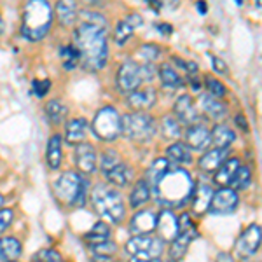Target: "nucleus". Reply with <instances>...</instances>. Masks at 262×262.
<instances>
[{
    "mask_svg": "<svg viewBox=\"0 0 262 262\" xmlns=\"http://www.w3.org/2000/svg\"><path fill=\"white\" fill-rule=\"evenodd\" d=\"M173 61L179 63L180 69L185 70V72H189V74H196V72H198L196 63H192V61H184V60H180L179 56H173Z\"/></svg>",
    "mask_w": 262,
    "mask_h": 262,
    "instance_id": "45",
    "label": "nucleus"
},
{
    "mask_svg": "<svg viewBox=\"0 0 262 262\" xmlns=\"http://www.w3.org/2000/svg\"><path fill=\"white\" fill-rule=\"evenodd\" d=\"M173 112H175V116L179 117L180 122H184V124H187V126L198 122V111H196V107H194V101L189 95H184L177 100Z\"/></svg>",
    "mask_w": 262,
    "mask_h": 262,
    "instance_id": "16",
    "label": "nucleus"
},
{
    "mask_svg": "<svg viewBox=\"0 0 262 262\" xmlns=\"http://www.w3.org/2000/svg\"><path fill=\"white\" fill-rule=\"evenodd\" d=\"M12 212L11 210H0V232H4L12 222Z\"/></svg>",
    "mask_w": 262,
    "mask_h": 262,
    "instance_id": "44",
    "label": "nucleus"
},
{
    "mask_svg": "<svg viewBox=\"0 0 262 262\" xmlns=\"http://www.w3.org/2000/svg\"><path fill=\"white\" fill-rule=\"evenodd\" d=\"M159 77H161L163 84L166 88H171V90H175V88H180L182 84H184V79L179 75V72L173 69L171 65H168V63H164L161 65V69H159Z\"/></svg>",
    "mask_w": 262,
    "mask_h": 262,
    "instance_id": "29",
    "label": "nucleus"
},
{
    "mask_svg": "<svg viewBox=\"0 0 262 262\" xmlns=\"http://www.w3.org/2000/svg\"><path fill=\"white\" fill-rule=\"evenodd\" d=\"M198 236V229L192 224L189 215H182L179 221V232L171 239V248H170V257L171 259H182L187 252L189 243Z\"/></svg>",
    "mask_w": 262,
    "mask_h": 262,
    "instance_id": "10",
    "label": "nucleus"
},
{
    "mask_svg": "<svg viewBox=\"0 0 262 262\" xmlns=\"http://www.w3.org/2000/svg\"><path fill=\"white\" fill-rule=\"evenodd\" d=\"M91 201L96 212L111 222L119 224L124 219V205H122L119 192H116L114 189L105 187V185H96L91 194Z\"/></svg>",
    "mask_w": 262,
    "mask_h": 262,
    "instance_id": "4",
    "label": "nucleus"
},
{
    "mask_svg": "<svg viewBox=\"0 0 262 262\" xmlns=\"http://www.w3.org/2000/svg\"><path fill=\"white\" fill-rule=\"evenodd\" d=\"M156 229H158L159 238L163 242H171L177 236V232H179V219L170 210H163L159 213L158 221H156Z\"/></svg>",
    "mask_w": 262,
    "mask_h": 262,
    "instance_id": "14",
    "label": "nucleus"
},
{
    "mask_svg": "<svg viewBox=\"0 0 262 262\" xmlns=\"http://www.w3.org/2000/svg\"><path fill=\"white\" fill-rule=\"evenodd\" d=\"M236 206H238V194H236L234 189L224 187L221 191L213 192L208 210L215 215H226L234 212Z\"/></svg>",
    "mask_w": 262,
    "mask_h": 262,
    "instance_id": "11",
    "label": "nucleus"
},
{
    "mask_svg": "<svg viewBox=\"0 0 262 262\" xmlns=\"http://www.w3.org/2000/svg\"><path fill=\"white\" fill-rule=\"evenodd\" d=\"M185 145L191 147V149H196V150H203V149H206V147H210L208 128L200 124V122L189 124L187 131H185Z\"/></svg>",
    "mask_w": 262,
    "mask_h": 262,
    "instance_id": "13",
    "label": "nucleus"
},
{
    "mask_svg": "<svg viewBox=\"0 0 262 262\" xmlns=\"http://www.w3.org/2000/svg\"><path fill=\"white\" fill-rule=\"evenodd\" d=\"M0 260H4V257H2V250H0Z\"/></svg>",
    "mask_w": 262,
    "mask_h": 262,
    "instance_id": "54",
    "label": "nucleus"
},
{
    "mask_svg": "<svg viewBox=\"0 0 262 262\" xmlns=\"http://www.w3.org/2000/svg\"><path fill=\"white\" fill-rule=\"evenodd\" d=\"M48 164H49V168H53V170L60 168V164H61V137H60V133H54L53 137L49 138Z\"/></svg>",
    "mask_w": 262,
    "mask_h": 262,
    "instance_id": "27",
    "label": "nucleus"
},
{
    "mask_svg": "<svg viewBox=\"0 0 262 262\" xmlns=\"http://www.w3.org/2000/svg\"><path fill=\"white\" fill-rule=\"evenodd\" d=\"M156 221H158V217H156L154 212L143 210V212H138L131 219L129 229L135 234H149V232L156 231Z\"/></svg>",
    "mask_w": 262,
    "mask_h": 262,
    "instance_id": "17",
    "label": "nucleus"
},
{
    "mask_svg": "<svg viewBox=\"0 0 262 262\" xmlns=\"http://www.w3.org/2000/svg\"><path fill=\"white\" fill-rule=\"evenodd\" d=\"M236 2H238V4H242V2H243V0H236Z\"/></svg>",
    "mask_w": 262,
    "mask_h": 262,
    "instance_id": "56",
    "label": "nucleus"
},
{
    "mask_svg": "<svg viewBox=\"0 0 262 262\" xmlns=\"http://www.w3.org/2000/svg\"><path fill=\"white\" fill-rule=\"evenodd\" d=\"M105 175H107V180L112 182V184L116 185H128L131 179H133V171H131L129 166H126L124 163H117L116 166L111 168L108 171H105Z\"/></svg>",
    "mask_w": 262,
    "mask_h": 262,
    "instance_id": "25",
    "label": "nucleus"
},
{
    "mask_svg": "<svg viewBox=\"0 0 262 262\" xmlns=\"http://www.w3.org/2000/svg\"><path fill=\"white\" fill-rule=\"evenodd\" d=\"M67 112H69V111H67V107L61 103L60 100H51L48 103V107H46V114H48V117L54 122V124L65 121Z\"/></svg>",
    "mask_w": 262,
    "mask_h": 262,
    "instance_id": "34",
    "label": "nucleus"
},
{
    "mask_svg": "<svg viewBox=\"0 0 262 262\" xmlns=\"http://www.w3.org/2000/svg\"><path fill=\"white\" fill-rule=\"evenodd\" d=\"M257 7H260V0H257Z\"/></svg>",
    "mask_w": 262,
    "mask_h": 262,
    "instance_id": "55",
    "label": "nucleus"
},
{
    "mask_svg": "<svg viewBox=\"0 0 262 262\" xmlns=\"http://www.w3.org/2000/svg\"><path fill=\"white\" fill-rule=\"evenodd\" d=\"M2 206H4V198L0 196V208H2Z\"/></svg>",
    "mask_w": 262,
    "mask_h": 262,
    "instance_id": "52",
    "label": "nucleus"
},
{
    "mask_svg": "<svg viewBox=\"0 0 262 262\" xmlns=\"http://www.w3.org/2000/svg\"><path fill=\"white\" fill-rule=\"evenodd\" d=\"M49 86H51V82L48 81V79H44V81H39V79H35V81L32 82V88H33V93H35L37 96H44L46 93H48L49 90Z\"/></svg>",
    "mask_w": 262,
    "mask_h": 262,
    "instance_id": "42",
    "label": "nucleus"
},
{
    "mask_svg": "<svg viewBox=\"0 0 262 262\" xmlns=\"http://www.w3.org/2000/svg\"><path fill=\"white\" fill-rule=\"evenodd\" d=\"M158 30L163 32L164 35H170V33L173 32V28L170 27V25H158Z\"/></svg>",
    "mask_w": 262,
    "mask_h": 262,
    "instance_id": "49",
    "label": "nucleus"
},
{
    "mask_svg": "<svg viewBox=\"0 0 262 262\" xmlns=\"http://www.w3.org/2000/svg\"><path fill=\"white\" fill-rule=\"evenodd\" d=\"M77 14H79V9H77V2H75V0H58L56 16L61 25H65V27L74 25V21L77 19Z\"/></svg>",
    "mask_w": 262,
    "mask_h": 262,
    "instance_id": "20",
    "label": "nucleus"
},
{
    "mask_svg": "<svg viewBox=\"0 0 262 262\" xmlns=\"http://www.w3.org/2000/svg\"><path fill=\"white\" fill-rule=\"evenodd\" d=\"M239 159L232 158V159H226L221 166L217 168V177H215V182H217L219 185H229V182L232 179V175H234V171L239 168Z\"/></svg>",
    "mask_w": 262,
    "mask_h": 262,
    "instance_id": "26",
    "label": "nucleus"
},
{
    "mask_svg": "<svg viewBox=\"0 0 262 262\" xmlns=\"http://www.w3.org/2000/svg\"><path fill=\"white\" fill-rule=\"evenodd\" d=\"M150 198V187L147 184V180H140L137 185H135L133 192H131V198H129V203L133 208H138L142 206L143 203H147Z\"/></svg>",
    "mask_w": 262,
    "mask_h": 262,
    "instance_id": "30",
    "label": "nucleus"
},
{
    "mask_svg": "<svg viewBox=\"0 0 262 262\" xmlns=\"http://www.w3.org/2000/svg\"><path fill=\"white\" fill-rule=\"evenodd\" d=\"M198 11H200L201 14H205V12H206V4L205 2H198Z\"/></svg>",
    "mask_w": 262,
    "mask_h": 262,
    "instance_id": "51",
    "label": "nucleus"
},
{
    "mask_svg": "<svg viewBox=\"0 0 262 262\" xmlns=\"http://www.w3.org/2000/svg\"><path fill=\"white\" fill-rule=\"evenodd\" d=\"M156 70L152 65H138L135 61L122 63L117 74V88L122 93H131L140 88L143 81H152Z\"/></svg>",
    "mask_w": 262,
    "mask_h": 262,
    "instance_id": "7",
    "label": "nucleus"
},
{
    "mask_svg": "<svg viewBox=\"0 0 262 262\" xmlns=\"http://www.w3.org/2000/svg\"><path fill=\"white\" fill-rule=\"evenodd\" d=\"M53 25V9L48 0H28L23 11L21 33L27 40L44 39Z\"/></svg>",
    "mask_w": 262,
    "mask_h": 262,
    "instance_id": "3",
    "label": "nucleus"
},
{
    "mask_svg": "<svg viewBox=\"0 0 262 262\" xmlns=\"http://www.w3.org/2000/svg\"><path fill=\"white\" fill-rule=\"evenodd\" d=\"M121 133L135 142H147L156 133V121L149 114L133 112L121 117Z\"/></svg>",
    "mask_w": 262,
    "mask_h": 262,
    "instance_id": "6",
    "label": "nucleus"
},
{
    "mask_svg": "<svg viewBox=\"0 0 262 262\" xmlns=\"http://www.w3.org/2000/svg\"><path fill=\"white\" fill-rule=\"evenodd\" d=\"M140 56L143 58V60H147V61H154L156 58L159 56V48H158V46H154V44H145V46H142Z\"/></svg>",
    "mask_w": 262,
    "mask_h": 262,
    "instance_id": "40",
    "label": "nucleus"
},
{
    "mask_svg": "<svg viewBox=\"0 0 262 262\" xmlns=\"http://www.w3.org/2000/svg\"><path fill=\"white\" fill-rule=\"evenodd\" d=\"M0 33H2V19H0Z\"/></svg>",
    "mask_w": 262,
    "mask_h": 262,
    "instance_id": "53",
    "label": "nucleus"
},
{
    "mask_svg": "<svg viewBox=\"0 0 262 262\" xmlns=\"http://www.w3.org/2000/svg\"><path fill=\"white\" fill-rule=\"evenodd\" d=\"M150 191H154L156 200L168 206H182L185 205L192 196L194 182L180 164L170 168L166 173H163L154 184L149 185Z\"/></svg>",
    "mask_w": 262,
    "mask_h": 262,
    "instance_id": "2",
    "label": "nucleus"
},
{
    "mask_svg": "<svg viewBox=\"0 0 262 262\" xmlns=\"http://www.w3.org/2000/svg\"><path fill=\"white\" fill-rule=\"evenodd\" d=\"M236 135L231 128H227L226 124L215 126L213 131H210V145L222 149V147H229L234 142Z\"/></svg>",
    "mask_w": 262,
    "mask_h": 262,
    "instance_id": "21",
    "label": "nucleus"
},
{
    "mask_svg": "<svg viewBox=\"0 0 262 262\" xmlns=\"http://www.w3.org/2000/svg\"><path fill=\"white\" fill-rule=\"evenodd\" d=\"M37 260H49V262H60L61 260V255L54 250H40L39 253L35 255Z\"/></svg>",
    "mask_w": 262,
    "mask_h": 262,
    "instance_id": "43",
    "label": "nucleus"
},
{
    "mask_svg": "<svg viewBox=\"0 0 262 262\" xmlns=\"http://www.w3.org/2000/svg\"><path fill=\"white\" fill-rule=\"evenodd\" d=\"M236 124H238L239 128H243V131H247V129H248L247 121H245V117H243V116H236Z\"/></svg>",
    "mask_w": 262,
    "mask_h": 262,
    "instance_id": "48",
    "label": "nucleus"
},
{
    "mask_svg": "<svg viewBox=\"0 0 262 262\" xmlns=\"http://www.w3.org/2000/svg\"><path fill=\"white\" fill-rule=\"evenodd\" d=\"M201 108H203V112H205L208 117H212V119H221V117L226 116V112H227L226 105H224L222 101H219L212 95L201 96Z\"/></svg>",
    "mask_w": 262,
    "mask_h": 262,
    "instance_id": "24",
    "label": "nucleus"
},
{
    "mask_svg": "<svg viewBox=\"0 0 262 262\" xmlns=\"http://www.w3.org/2000/svg\"><path fill=\"white\" fill-rule=\"evenodd\" d=\"M206 90H208V93L212 96H215V98H222V96H226V88H224V84H221L217 81V79L210 77V75H206Z\"/></svg>",
    "mask_w": 262,
    "mask_h": 262,
    "instance_id": "39",
    "label": "nucleus"
},
{
    "mask_svg": "<svg viewBox=\"0 0 262 262\" xmlns=\"http://www.w3.org/2000/svg\"><path fill=\"white\" fill-rule=\"evenodd\" d=\"M88 135V122L86 119H72L67 124V142L70 145H77V143L84 142Z\"/></svg>",
    "mask_w": 262,
    "mask_h": 262,
    "instance_id": "23",
    "label": "nucleus"
},
{
    "mask_svg": "<svg viewBox=\"0 0 262 262\" xmlns=\"http://www.w3.org/2000/svg\"><path fill=\"white\" fill-rule=\"evenodd\" d=\"M250 180H252L250 168L239 164V168L234 171V175H232V179L229 182V187L234 189V191H242V189H245L248 184H250Z\"/></svg>",
    "mask_w": 262,
    "mask_h": 262,
    "instance_id": "32",
    "label": "nucleus"
},
{
    "mask_svg": "<svg viewBox=\"0 0 262 262\" xmlns=\"http://www.w3.org/2000/svg\"><path fill=\"white\" fill-rule=\"evenodd\" d=\"M74 48L79 53V61L90 72H98L105 67L108 56L105 19L95 16V21H82L74 33Z\"/></svg>",
    "mask_w": 262,
    "mask_h": 262,
    "instance_id": "1",
    "label": "nucleus"
},
{
    "mask_svg": "<svg viewBox=\"0 0 262 262\" xmlns=\"http://www.w3.org/2000/svg\"><path fill=\"white\" fill-rule=\"evenodd\" d=\"M147 2H149V4H150V6H152V7H154V11H156V12H158V11H159V6H161V4H159V2H158V0H147Z\"/></svg>",
    "mask_w": 262,
    "mask_h": 262,
    "instance_id": "50",
    "label": "nucleus"
},
{
    "mask_svg": "<svg viewBox=\"0 0 262 262\" xmlns=\"http://www.w3.org/2000/svg\"><path fill=\"white\" fill-rule=\"evenodd\" d=\"M128 103L129 107H133L135 111H147V108H150L152 105L156 103V100H158V95H156L154 90H150V88H147V90H140V91H131L128 93Z\"/></svg>",
    "mask_w": 262,
    "mask_h": 262,
    "instance_id": "18",
    "label": "nucleus"
},
{
    "mask_svg": "<svg viewBox=\"0 0 262 262\" xmlns=\"http://www.w3.org/2000/svg\"><path fill=\"white\" fill-rule=\"evenodd\" d=\"M0 250L4 260H16L21 255V243L14 238L0 239Z\"/></svg>",
    "mask_w": 262,
    "mask_h": 262,
    "instance_id": "31",
    "label": "nucleus"
},
{
    "mask_svg": "<svg viewBox=\"0 0 262 262\" xmlns=\"http://www.w3.org/2000/svg\"><path fill=\"white\" fill-rule=\"evenodd\" d=\"M75 161L77 168L84 173H93L96 170V154L91 143H77L75 147Z\"/></svg>",
    "mask_w": 262,
    "mask_h": 262,
    "instance_id": "15",
    "label": "nucleus"
},
{
    "mask_svg": "<svg viewBox=\"0 0 262 262\" xmlns=\"http://www.w3.org/2000/svg\"><path fill=\"white\" fill-rule=\"evenodd\" d=\"M213 196V189L210 185H200L196 191H192V210L196 213H205L210 206V200Z\"/></svg>",
    "mask_w": 262,
    "mask_h": 262,
    "instance_id": "22",
    "label": "nucleus"
},
{
    "mask_svg": "<svg viewBox=\"0 0 262 262\" xmlns=\"http://www.w3.org/2000/svg\"><path fill=\"white\" fill-rule=\"evenodd\" d=\"M126 252L133 260H156L163 253V239L147 234H137L126 243Z\"/></svg>",
    "mask_w": 262,
    "mask_h": 262,
    "instance_id": "8",
    "label": "nucleus"
},
{
    "mask_svg": "<svg viewBox=\"0 0 262 262\" xmlns=\"http://www.w3.org/2000/svg\"><path fill=\"white\" fill-rule=\"evenodd\" d=\"M108 236H111V229L105 222H98L95 224V227L86 234V242L91 243V245H96V243H101V242H107Z\"/></svg>",
    "mask_w": 262,
    "mask_h": 262,
    "instance_id": "33",
    "label": "nucleus"
},
{
    "mask_svg": "<svg viewBox=\"0 0 262 262\" xmlns=\"http://www.w3.org/2000/svg\"><path fill=\"white\" fill-rule=\"evenodd\" d=\"M212 65H213V69L219 72V74H227V65H226V61L221 60V58L212 56Z\"/></svg>",
    "mask_w": 262,
    "mask_h": 262,
    "instance_id": "46",
    "label": "nucleus"
},
{
    "mask_svg": "<svg viewBox=\"0 0 262 262\" xmlns=\"http://www.w3.org/2000/svg\"><path fill=\"white\" fill-rule=\"evenodd\" d=\"M93 131L100 140L112 142L121 135V116L114 107H105L93 119Z\"/></svg>",
    "mask_w": 262,
    "mask_h": 262,
    "instance_id": "9",
    "label": "nucleus"
},
{
    "mask_svg": "<svg viewBox=\"0 0 262 262\" xmlns=\"http://www.w3.org/2000/svg\"><path fill=\"white\" fill-rule=\"evenodd\" d=\"M60 56H61V61H63V67L65 70H74L79 63V53L74 46H67L60 51Z\"/></svg>",
    "mask_w": 262,
    "mask_h": 262,
    "instance_id": "35",
    "label": "nucleus"
},
{
    "mask_svg": "<svg viewBox=\"0 0 262 262\" xmlns=\"http://www.w3.org/2000/svg\"><path fill=\"white\" fill-rule=\"evenodd\" d=\"M124 21L129 25V27H133V28L140 27V25L143 23V19H142V16H140V14H129Z\"/></svg>",
    "mask_w": 262,
    "mask_h": 262,
    "instance_id": "47",
    "label": "nucleus"
},
{
    "mask_svg": "<svg viewBox=\"0 0 262 262\" xmlns=\"http://www.w3.org/2000/svg\"><path fill=\"white\" fill-rule=\"evenodd\" d=\"M227 158H229V147H222V149L213 147L200 159V168L205 171H215Z\"/></svg>",
    "mask_w": 262,
    "mask_h": 262,
    "instance_id": "19",
    "label": "nucleus"
},
{
    "mask_svg": "<svg viewBox=\"0 0 262 262\" xmlns=\"http://www.w3.org/2000/svg\"><path fill=\"white\" fill-rule=\"evenodd\" d=\"M119 163V159H117V156L114 154V152H107V154L101 158V170H103V173L105 171H108L111 168H114L116 164Z\"/></svg>",
    "mask_w": 262,
    "mask_h": 262,
    "instance_id": "41",
    "label": "nucleus"
},
{
    "mask_svg": "<svg viewBox=\"0 0 262 262\" xmlns=\"http://www.w3.org/2000/svg\"><path fill=\"white\" fill-rule=\"evenodd\" d=\"M238 253L242 257H250L253 255L260 247V227L257 224H252L247 231L242 234V238L238 239Z\"/></svg>",
    "mask_w": 262,
    "mask_h": 262,
    "instance_id": "12",
    "label": "nucleus"
},
{
    "mask_svg": "<svg viewBox=\"0 0 262 262\" xmlns=\"http://www.w3.org/2000/svg\"><path fill=\"white\" fill-rule=\"evenodd\" d=\"M166 156L168 159L177 164H187L192 161L191 156V149H189L185 143H173L166 149Z\"/></svg>",
    "mask_w": 262,
    "mask_h": 262,
    "instance_id": "28",
    "label": "nucleus"
},
{
    "mask_svg": "<svg viewBox=\"0 0 262 262\" xmlns=\"http://www.w3.org/2000/svg\"><path fill=\"white\" fill-rule=\"evenodd\" d=\"M86 185L88 182L79 177L74 171H67L54 182V192L56 198L65 205L70 206H81L84 203V196H86Z\"/></svg>",
    "mask_w": 262,
    "mask_h": 262,
    "instance_id": "5",
    "label": "nucleus"
},
{
    "mask_svg": "<svg viewBox=\"0 0 262 262\" xmlns=\"http://www.w3.org/2000/svg\"><path fill=\"white\" fill-rule=\"evenodd\" d=\"M133 30L135 28L133 27H129L126 21H119L117 23V27H116V33H114V39H116L117 44H124V42H128L129 40V37L133 35Z\"/></svg>",
    "mask_w": 262,
    "mask_h": 262,
    "instance_id": "38",
    "label": "nucleus"
},
{
    "mask_svg": "<svg viewBox=\"0 0 262 262\" xmlns=\"http://www.w3.org/2000/svg\"><path fill=\"white\" fill-rule=\"evenodd\" d=\"M93 252H95V257H96V259L108 260L112 255H116V253H117V247H116L114 243L101 242V243L93 245Z\"/></svg>",
    "mask_w": 262,
    "mask_h": 262,
    "instance_id": "36",
    "label": "nucleus"
},
{
    "mask_svg": "<svg viewBox=\"0 0 262 262\" xmlns=\"http://www.w3.org/2000/svg\"><path fill=\"white\" fill-rule=\"evenodd\" d=\"M180 122L173 117H164L163 119V135L166 138H179L180 137Z\"/></svg>",
    "mask_w": 262,
    "mask_h": 262,
    "instance_id": "37",
    "label": "nucleus"
}]
</instances>
